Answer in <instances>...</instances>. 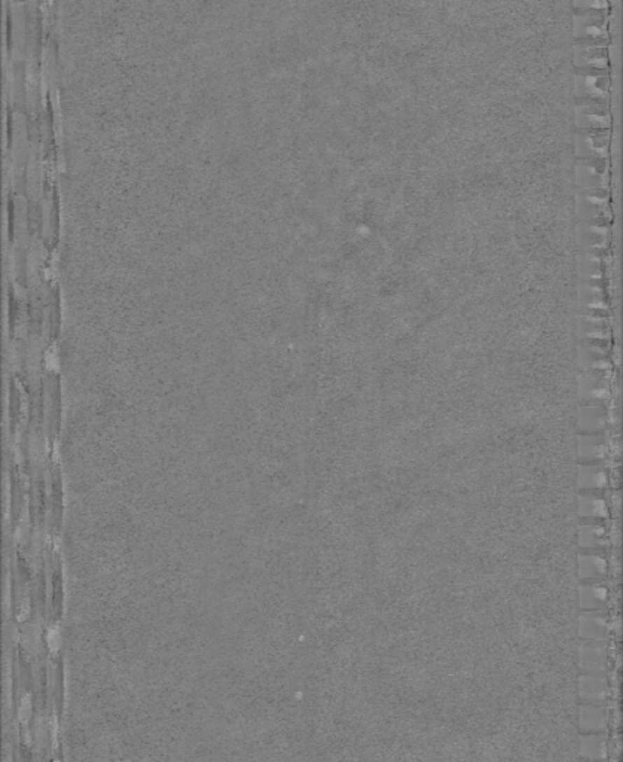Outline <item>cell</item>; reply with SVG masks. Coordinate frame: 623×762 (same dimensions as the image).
I'll return each instance as SVG.
<instances>
[{
    "label": "cell",
    "instance_id": "6da1fadb",
    "mask_svg": "<svg viewBox=\"0 0 623 762\" xmlns=\"http://www.w3.org/2000/svg\"><path fill=\"white\" fill-rule=\"evenodd\" d=\"M580 664L586 673L603 674L607 667V651L603 640H586L580 651Z\"/></svg>",
    "mask_w": 623,
    "mask_h": 762
},
{
    "label": "cell",
    "instance_id": "7a4b0ae2",
    "mask_svg": "<svg viewBox=\"0 0 623 762\" xmlns=\"http://www.w3.org/2000/svg\"><path fill=\"white\" fill-rule=\"evenodd\" d=\"M610 694V688L607 679L603 677V674H591L586 673L580 679V697L583 701L591 702V705H598L607 700Z\"/></svg>",
    "mask_w": 623,
    "mask_h": 762
},
{
    "label": "cell",
    "instance_id": "3957f363",
    "mask_svg": "<svg viewBox=\"0 0 623 762\" xmlns=\"http://www.w3.org/2000/svg\"><path fill=\"white\" fill-rule=\"evenodd\" d=\"M580 636L584 640H604L608 636L606 618L596 611H586L580 618Z\"/></svg>",
    "mask_w": 623,
    "mask_h": 762
},
{
    "label": "cell",
    "instance_id": "277c9868",
    "mask_svg": "<svg viewBox=\"0 0 623 762\" xmlns=\"http://www.w3.org/2000/svg\"><path fill=\"white\" fill-rule=\"evenodd\" d=\"M608 716L606 709L586 702L580 707V728L586 733H601L607 728Z\"/></svg>",
    "mask_w": 623,
    "mask_h": 762
},
{
    "label": "cell",
    "instance_id": "5b68a950",
    "mask_svg": "<svg viewBox=\"0 0 623 762\" xmlns=\"http://www.w3.org/2000/svg\"><path fill=\"white\" fill-rule=\"evenodd\" d=\"M607 602V590L600 586L580 587V607L586 611L603 609Z\"/></svg>",
    "mask_w": 623,
    "mask_h": 762
},
{
    "label": "cell",
    "instance_id": "8992f818",
    "mask_svg": "<svg viewBox=\"0 0 623 762\" xmlns=\"http://www.w3.org/2000/svg\"><path fill=\"white\" fill-rule=\"evenodd\" d=\"M580 754L588 759H604L607 756L606 738L598 733H588L580 740Z\"/></svg>",
    "mask_w": 623,
    "mask_h": 762
},
{
    "label": "cell",
    "instance_id": "52a82bcc",
    "mask_svg": "<svg viewBox=\"0 0 623 762\" xmlns=\"http://www.w3.org/2000/svg\"><path fill=\"white\" fill-rule=\"evenodd\" d=\"M607 485V476L606 472L598 466H589V464H583L580 466L579 472V488L580 490H596V488H604Z\"/></svg>",
    "mask_w": 623,
    "mask_h": 762
},
{
    "label": "cell",
    "instance_id": "ba28073f",
    "mask_svg": "<svg viewBox=\"0 0 623 762\" xmlns=\"http://www.w3.org/2000/svg\"><path fill=\"white\" fill-rule=\"evenodd\" d=\"M579 542L582 548L586 550H594V548H601L606 542V530L601 526H595V524H583L579 530Z\"/></svg>",
    "mask_w": 623,
    "mask_h": 762
},
{
    "label": "cell",
    "instance_id": "9c48e42d",
    "mask_svg": "<svg viewBox=\"0 0 623 762\" xmlns=\"http://www.w3.org/2000/svg\"><path fill=\"white\" fill-rule=\"evenodd\" d=\"M579 572L582 579H592L606 575L607 564L606 560L598 555H580Z\"/></svg>",
    "mask_w": 623,
    "mask_h": 762
},
{
    "label": "cell",
    "instance_id": "30bf717a",
    "mask_svg": "<svg viewBox=\"0 0 623 762\" xmlns=\"http://www.w3.org/2000/svg\"><path fill=\"white\" fill-rule=\"evenodd\" d=\"M579 514L580 517H586V518L607 517L608 509L603 499L586 494V496H580L579 499Z\"/></svg>",
    "mask_w": 623,
    "mask_h": 762
},
{
    "label": "cell",
    "instance_id": "8fae6325",
    "mask_svg": "<svg viewBox=\"0 0 623 762\" xmlns=\"http://www.w3.org/2000/svg\"><path fill=\"white\" fill-rule=\"evenodd\" d=\"M48 642H50V648L52 651H57L58 646H59V642H62V636H59V631L58 628H52L50 630V635H48Z\"/></svg>",
    "mask_w": 623,
    "mask_h": 762
},
{
    "label": "cell",
    "instance_id": "7c38bea8",
    "mask_svg": "<svg viewBox=\"0 0 623 762\" xmlns=\"http://www.w3.org/2000/svg\"><path fill=\"white\" fill-rule=\"evenodd\" d=\"M20 713H21V719L26 722L29 719V716H30V700H29V697L22 701Z\"/></svg>",
    "mask_w": 623,
    "mask_h": 762
}]
</instances>
